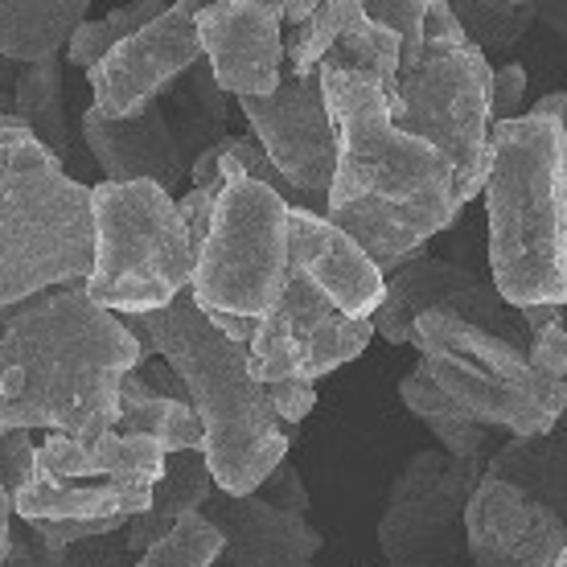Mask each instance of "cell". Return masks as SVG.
I'll use <instances>...</instances> for the list:
<instances>
[{
    "instance_id": "21",
    "label": "cell",
    "mask_w": 567,
    "mask_h": 567,
    "mask_svg": "<svg viewBox=\"0 0 567 567\" xmlns=\"http://www.w3.org/2000/svg\"><path fill=\"white\" fill-rule=\"evenodd\" d=\"M333 4V33L317 71H341L370 83L395 107L399 100V38L391 29L374 25L358 0H329Z\"/></svg>"
},
{
    "instance_id": "23",
    "label": "cell",
    "mask_w": 567,
    "mask_h": 567,
    "mask_svg": "<svg viewBox=\"0 0 567 567\" xmlns=\"http://www.w3.org/2000/svg\"><path fill=\"white\" fill-rule=\"evenodd\" d=\"M214 494V477L210 465L202 453H173L165 456V477L153 485V502L148 511L136 514L124 530H120V547L128 555H144L156 539L169 535V526L182 518V514L202 511Z\"/></svg>"
},
{
    "instance_id": "16",
    "label": "cell",
    "mask_w": 567,
    "mask_h": 567,
    "mask_svg": "<svg viewBox=\"0 0 567 567\" xmlns=\"http://www.w3.org/2000/svg\"><path fill=\"white\" fill-rule=\"evenodd\" d=\"M198 42L218 91L264 100L284 74L280 0H223L198 9Z\"/></svg>"
},
{
    "instance_id": "26",
    "label": "cell",
    "mask_w": 567,
    "mask_h": 567,
    "mask_svg": "<svg viewBox=\"0 0 567 567\" xmlns=\"http://www.w3.org/2000/svg\"><path fill=\"white\" fill-rule=\"evenodd\" d=\"M86 9L91 0H0V58H9L13 66L58 58V50L86 21Z\"/></svg>"
},
{
    "instance_id": "33",
    "label": "cell",
    "mask_w": 567,
    "mask_h": 567,
    "mask_svg": "<svg viewBox=\"0 0 567 567\" xmlns=\"http://www.w3.org/2000/svg\"><path fill=\"white\" fill-rule=\"evenodd\" d=\"M83 547H71V551L45 547V543L33 539V530L21 523V526H13V535H9V551H4L0 567H95L100 564V559H95V555H86Z\"/></svg>"
},
{
    "instance_id": "5",
    "label": "cell",
    "mask_w": 567,
    "mask_h": 567,
    "mask_svg": "<svg viewBox=\"0 0 567 567\" xmlns=\"http://www.w3.org/2000/svg\"><path fill=\"white\" fill-rule=\"evenodd\" d=\"M91 259V185L74 182L13 112L0 115V305L83 284Z\"/></svg>"
},
{
    "instance_id": "37",
    "label": "cell",
    "mask_w": 567,
    "mask_h": 567,
    "mask_svg": "<svg viewBox=\"0 0 567 567\" xmlns=\"http://www.w3.org/2000/svg\"><path fill=\"white\" fill-rule=\"evenodd\" d=\"M256 497H264V502L276 506V511L300 514V518H305V511H309V489H305V482H300L297 465H288V456L271 468L268 482L256 489Z\"/></svg>"
},
{
    "instance_id": "30",
    "label": "cell",
    "mask_w": 567,
    "mask_h": 567,
    "mask_svg": "<svg viewBox=\"0 0 567 567\" xmlns=\"http://www.w3.org/2000/svg\"><path fill=\"white\" fill-rule=\"evenodd\" d=\"M165 9H169V4H161V0H141V4L112 9V13L100 17V21H83V25L71 33V42H66V62H71L74 71L100 66L115 45L124 42V38H132L136 29H144L148 21H156Z\"/></svg>"
},
{
    "instance_id": "9",
    "label": "cell",
    "mask_w": 567,
    "mask_h": 567,
    "mask_svg": "<svg viewBox=\"0 0 567 567\" xmlns=\"http://www.w3.org/2000/svg\"><path fill=\"white\" fill-rule=\"evenodd\" d=\"M206 243L194 259L189 297L202 312L264 317L288 284V202L243 173H218Z\"/></svg>"
},
{
    "instance_id": "46",
    "label": "cell",
    "mask_w": 567,
    "mask_h": 567,
    "mask_svg": "<svg viewBox=\"0 0 567 567\" xmlns=\"http://www.w3.org/2000/svg\"><path fill=\"white\" fill-rule=\"evenodd\" d=\"M21 305H25V300H21ZM13 312H17V305H9V309L0 305V333H4V326H9V321H13Z\"/></svg>"
},
{
    "instance_id": "19",
    "label": "cell",
    "mask_w": 567,
    "mask_h": 567,
    "mask_svg": "<svg viewBox=\"0 0 567 567\" xmlns=\"http://www.w3.org/2000/svg\"><path fill=\"white\" fill-rule=\"evenodd\" d=\"M202 518L223 535V559L230 567H312L317 551L326 547L309 518L276 511L256 494L214 489Z\"/></svg>"
},
{
    "instance_id": "12",
    "label": "cell",
    "mask_w": 567,
    "mask_h": 567,
    "mask_svg": "<svg viewBox=\"0 0 567 567\" xmlns=\"http://www.w3.org/2000/svg\"><path fill=\"white\" fill-rule=\"evenodd\" d=\"M374 338L370 321L341 317L300 271H288L284 297L259 317V329L247 346V370L264 386L300 379L317 383L329 370L354 362Z\"/></svg>"
},
{
    "instance_id": "48",
    "label": "cell",
    "mask_w": 567,
    "mask_h": 567,
    "mask_svg": "<svg viewBox=\"0 0 567 567\" xmlns=\"http://www.w3.org/2000/svg\"><path fill=\"white\" fill-rule=\"evenodd\" d=\"M564 309H567V297H564ZM564 329H567V321H564Z\"/></svg>"
},
{
    "instance_id": "38",
    "label": "cell",
    "mask_w": 567,
    "mask_h": 567,
    "mask_svg": "<svg viewBox=\"0 0 567 567\" xmlns=\"http://www.w3.org/2000/svg\"><path fill=\"white\" fill-rule=\"evenodd\" d=\"M268 399H271V412L280 420L284 427L300 424L305 415L317 408V391L312 383H300V379H284V383H271L268 386Z\"/></svg>"
},
{
    "instance_id": "47",
    "label": "cell",
    "mask_w": 567,
    "mask_h": 567,
    "mask_svg": "<svg viewBox=\"0 0 567 567\" xmlns=\"http://www.w3.org/2000/svg\"><path fill=\"white\" fill-rule=\"evenodd\" d=\"M555 567H567V539H564V551H559V564Z\"/></svg>"
},
{
    "instance_id": "45",
    "label": "cell",
    "mask_w": 567,
    "mask_h": 567,
    "mask_svg": "<svg viewBox=\"0 0 567 567\" xmlns=\"http://www.w3.org/2000/svg\"><path fill=\"white\" fill-rule=\"evenodd\" d=\"M9 535H13V497L0 489V559L9 551Z\"/></svg>"
},
{
    "instance_id": "8",
    "label": "cell",
    "mask_w": 567,
    "mask_h": 567,
    "mask_svg": "<svg viewBox=\"0 0 567 567\" xmlns=\"http://www.w3.org/2000/svg\"><path fill=\"white\" fill-rule=\"evenodd\" d=\"M165 477V449L141 436H50L38 444L33 473L13 497L17 523H132L148 511Z\"/></svg>"
},
{
    "instance_id": "13",
    "label": "cell",
    "mask_w": 567,
    "mask_h": 567,
    "mask_svg": "<svg viewBox=\"0 0 567 567\" xmlns=\"http://www.w3.org/2000/svg\"><path fill=\"white\" fill-rule=\"evenodd\" d=\"M453 312L461 321H468L473 329H482L489 338L506 341L514 350L530 346L523 329V317L518 309H511L506 300L497 297L494 284L477 280L468 268L461 264H449V259H432V256H412L403 259L399 268H391L383 276V305L374 309L370 326L379 338H386L391 346H403L412 341L415 317L424 312Z\"/></svg>"
},
{
    "instance_id": "43",
    "label": "cell",
    "mask_w": 567,
    "mask_h": 567,
    "mask_svg": "<svg viewBox=\"0 0 567 567\" xmlns=\"http://www.w3.org/2000/svg\"><path fill=\"white\" fill-rule=\"evenodd\" d=\"M539 21L567 42V4H539Z\"/></svg>"
},
{
    "instance_id": "10",
    "label": "cell",
    "mask_w": 567,
    "mask_h": 567,
    "mask_svg": "<svg viewBox=\"0 0 567 567\" xmlns=\"http://www.w3.org/2000/svg\"><path fill=\"white\" fill-rule=\"evenodd\" d=\"M412 346L420 367L456 408L485 427H511L514 436H543L567 415V395H555L530 374L526 354L489 338L453 312L415 317Z\"/></svg>"
},
{
    "instance_id": "18",
    "label": "cell",
    "mask_w": 567,
    "mask_h": 567,
    "mask_svg": "<svg viewBox=\"0 0 567 567\" xmlns=\"http://www.w3.org/2000/svg\"><path fill=\"white\" fill-rule=\"evenodd\" d=\"M288 268L300 271L341 317L370 321L374 309L383 305L379 268L326 214L288 210Z\"/></svg>"
},
{
    "instance_id": "6",
    "label": "cell",
    "mask_w": 567,
    "mask_h": 567,
    "mask_svg": "<svg viewBox=\"0 0 567 567\" xmlns=\"http://www.w3.org/2000/svg\"><path fill=\"white\" fill-rule=\"evenodd\" d=\"M489 74L494 66L461 33L453 9L427 0L424 54L412 71L399 74L391 124L449 161L456 210H465L489 173Z\"/></svg>"
},
{
    "instance_id": "4",
    "label": "cell",
    "mask_w": 567,
    "mask_h": 567,
    "mask_svg": "<svg viewBox=\"0 0 567 567\" xmlns=\"http://www.w3.org/2000/svg\"><path fill=\"white\" fill-rule=\"evenodd\" d=\"M489 271L511 309L567 297V177L559 120L526 112L489 128Z\"/></svg>"
},
{
    "instance_id": "32",
    "label": "cell",
    "mask_w": 567,
    "mask_h": 567,
    "mask_svg": "<svg viewBox=\"0 0 567 567\" xmlns=\"http://www.w3.org/2000/svg\"><path fill=\"white\" fill-rule=\"evenodd\" d=\"M374 25L391 29L399 38V74H408L424 54V13L427 0H374L362 4Z\"/></svg>"
},
{
    "instance_id": "7",
    "label": "cell",
    "mask_w": 567,
    "mask_h": 567,
    "mask_svg": "<svg viewBox=\"0 0 567 567\" xmlns=\"http://www.w3.org/2000/svg\"><path fill=\"white\" fill-rule=\"evenodd\" d=\"M95 259L83 280L86 297L115 317L169 309L194 284V247L177 198L148 182L91 185Z\"/></svg>"
},
{
    "instance_id": "3",
    "label": "cell",
    "mask_w": 567,
    "mask_h": 567,
    "mask_svg": "<svg viewBox=\"0 0 567 567\" xmlns=\"http://www.w3.org/2000/svg\"><path fill=\"white\" fill-rule=\"evenodd\" d=\"M132 338H144L189 391L202 424V456L223 494H256L288 456V427L271 412L268 386L251 379L247 346L223 338L189 292L169 309L120 317Z\"/></svg>"
},
{
    "instance_id": "22",
    "label": "cell",
    "mask_w": 567,
    "mask_h": 567,
    "mask_svg": "<svg viewBox=\"0 0 567 567\" xmlns=\"http://www.w3.org/2000/svg\"><path fill=\"white\" fill-rule=\"evenodd\" d=\"M489 482L514 485L535 506H547L567 523V415L543 436H514L485 461Z\"/></svg>"
},
{
    "instance_id": "41",
    "label": "cell",
    "mask_w": 567,
    "mask_h": 567,
    "mask_svg": "<svg viewBox=\"0 0 567 567\" xmlns=\"http://www.w3.org/2000/svg\"><path fill=\"white\" fill-rule=\"evenodd\" d=\"M530 112L559 120V128H564V177H567V91H551V95H543V100L535 103Z\"/></svg>"
},
{
    "instance_id": "42",
    "label": "cell",
    "mask_w": 567,
    "mask_h": 567,
    "mask_svg": "<svg viewBox=\"0 0 567 567\" xmlns=\"http://www.w3.org/2000/svg\"><path fill=\"white\" fill-rule=\"evenodd\" d=\"M13 83H17V66L9 58H0V115L13 112Z\"/></svg>"
},
{
    "instance_id": "11",
    "label": "cell",
    "mask_w": 567,
    "mask_h": 567,
    "mask_svg": "<svg viewBox=\"0 0 567 567\" xmlns=\"http://www.w3.org/2000/svg\"><path fill=\"white\" fill-rule=\"evenodd\" d=\"M489 456L453 461L440 449L408 456L379 518V551L391 567H453L465 551V506Z\"/></svg>"
},
{
    "instance_id": "31",
    "label": "cell",
    "mask_w": 567,
    "mask_h": 567,
    "mask_svg": "<svg viewBox=\"0 0 567 567\" xmlns=\"http://www.w3.org/2000/svg\"><path fill=\"white\" fill-rule=\"evenodd\" d=\"M218 559H223V535L202 518V511L182 514L169 526V535L141 555V564L148 567H210Z\"/></svg>"
},
{
    "instance_id": "34",
    "label": "cell",
    "mask_w": 567,
    "mask_h": 567,
    "mask_svg": "<svg viewBox=\"0 0 567 567\" xmlns=\"http://www.w3.org/2000/svg\"><path fill=\"white\" fill-rule=\"evenodd\" d=\"M526 367H530V374H535L547 391L567 395V329H564V321L539 329V333L530 338V346H526Z\"/></svg>"
},
{
    "instance_id": "49",
    "label": "cell",
    "mask_w": 567,
    "mask_h": 567,
    "mask_svg": "<svg viewBox=\"0 0 567 567\" xmlns=\"http://www.w3.org/2000/svg\"><path fill=\"white\" fill-rule=\"evenodd\" d=\"M132 567H148V564H132Z\"/></svg>"
},
{
    "instance_id": "35",
    "label": "cell",
    "mask_w": 567,
    "mask_h": 567,
    "mask_svg": "<svg viewBox=\"0 0 567 567\" xmlns=\"http://www.w3.org/2000/svg\"><path fill=\"white\" fill-rule=\"evenodd\" d=\"M526 103V66L506 62L489 74V124H511L523 115Z\"/></svg>"
},
{
    "instance_id": "2",
    "label": "cell",
    "mask_w": 567,
    "mask_h": 567,
    "mask_svg": "<svg viewBox=\"0 0 567 567\" xmlns=\"http://www.w3.org/2000/svg\"><path fill=\"white\" fill-rule=\"evenodd\" d=\"M141 346L83 284L17 305L0 333V427H45L62 436H103Z\"/></svg>"
},
{
    "instance_id": "36",
    "label": "cell",
    "mask_w": 567,
    "mask_h": 567,
    "mask_svg": "<svg viewBox=\"0 0 567 567\" xmlns=\"http://www.w3.org/2000/svg\"><path fill=\"white\" fill-rule=\"evenodd\" d=\"M33 436H29L25 427H9L4 436H0V489L9 497H17L25 489L29 473H33Z\"/></svg>"
},
{
    "instance_id": "15",
    "label": "cell",
    "mask_w": 567,
    "mask_h": 567,
    "mask_svg": "<svg viewBox=\"0 0 567 567\" xmlns=\"http://www.w3.org/2000/svg\"><path fill=\"white\" fill-rule=\"evenodd\" d=\"M198 9L202 4L194 0H177L156 21L124 38L100 66H91V112L103 120H128L161 100L194 62H202Z\"/></svg>"
},
{
    "instance_id": "44",
    "label": "cell",
    "mask_w": 567,
    "mask_h": 567,
    "mask_svg": "<svg viewBox=\"0 0 567 567\" xmlns=\"http://www.w3.org/2000/svg\"><path fill=\"white\" fill-rule=\"evenodd\" d=\"M312 9H317V0H284V25L288 29L305 25L312 17Z\"/></svg>"
},
{
    "instance_id": "24",
    "label": "cell",
    "mask_w": 567,
    "mask_h": 567,
    "mask_svg": "<svg viewBox=\"0 0 567 567\" xmlns=\"http://www.w3.org/2000/svg\"><path fill=\"white\" fill-rule=\"evenodd\" d=\"M115 436H141L153 440L173 453H202V424L189 403L156 395L153 386L144 383L136 370L124 374L120 383V399H115Z\"/></svg>"
},
{
    "instance_id": "27",
    "label": "cell",
    "mask_w": 567,
    "mask_h": 567,
    "mask_svg": "<svg viewBox=\"0 0 567 567\" xmlns=\"http://www.w3.org/2000/svg\"><path fill=\"white\" fill-rule=\"evenodd\" d=\"M62 86H66V62H62V58H42V62L17 66L13 115L42 141V148H50V153L58 156V161L71 156V124H66Z\"/></svg>"
},
{
    "instance_id": "29",
    "label": "cell",
    "mask_w": 567,
    "mask_h": 567,
    "mask_svg": "<svg viewBox=\"0 0 567 567\" xmlns=\"http://www.w3.org/2000/svg\"><path fill=\"white\" fill-rule=\"evenodd\" d=\"M456 25L482 54H506L511 45L526 38V29L539 21V4L511 0V4H489V0H461L449 4Z\"/></svg>"
},
{
    "instance_id": "40",
    "label": "cell",
    "mask_w": 567,
    "mask_h": 567,
    "mask_svg": "<svg viewBox=\"0 0 567 567\" xmlns=\"http://www.w3.org/2000/svg\"><path fill=\"white\" fill-rule=\"evenodd\" d=\"M518 317H523L526 338H535L539 329L559 326V321H567V309H564V305H530V309H518Z\"/></svg>"
},
{
    "instance_id": "17",
    "label": "cell",
    "mask_w": 567,
    "mask_h": 567,
    "mask_svg": "<svg viewBox=\"0 0 567 567\" xmlns=\"http://www.w3.org/2000/svg\"><path fill=\"white\" fill-rule=\"evenodd\" d=\"M567 523L514 485L482 477L465 506V551L473 567H555Z\"/></svg>"
},
{
    "instance_id": "39",
    "label": "cell",
    "mask_w": 567,
    "mask_h": 567,
    "mask_svg": "<svg viewBox=\"0 0 567 567\" xmlns=\"http://www.w3.org/2000/svg\"><path fill=\"white\" fill-rule=\"evenodd\" d=\"M218 189H223V185H210V189H189L185 198H177V214H182V227H185V235H189L194 259H198V247L206 243V230H210Z\"/></svg>"
},
{
    "instance_id": "20",
    "label": "cell",
    "mask_w": 567,
    "mask_h": 567,
    "mask_svg": "<svg viewBox=\"0 0 567 567\" xmlns=\"http://www.w3.org/2000/svg\"><path fill=\"white\" fill-rule=\"evenodd\" d=\"M83 141L112 185L148 182L173 198L185 177H189V165H185L182 148H177V136H173L169 115H165L161 100H153L144 112L128 115V120H103V115L86 107Z\"/></svg>"
},
{
    "instance_id": "1",
    "label": "cell",
    "mask_w": 567,
    "mask_h": 567,
    "mask_svg": "<svg viewBox=\"0 0 567 567\" xmlns=\"http://www.w3.org/2000/svg\"><path fill=\"white\" fill-rule=\"evenodd\" d=\"M317 79L338 141L326 218L386 276L461 214L453 169L432 144L391 124V107L370 83L341 71H317Z\"/></svg>"
},
{
    "instance_id": "14",
    "label": "cell",
    "mask_w": 567,
    "mask_h": 567,
    "mask_svg": "<svg viewBox=\"0 0 567 567\" xmlns=\"http://www.w3.org/2000/svg\"><path fill=\"white\" fill-rule=\"evenodd\" d=\"M251 136L268 153L284 182L309 202L312 214H326V194L338 165V141L329 120L321 79L280 74V86L264 100H239Z\"/></svg>"
},
{
    "instance_id": "25",
    "label": "cell",
    "mask_w": 567,
    "mask_h": 567,
    "mask_svg": "<svg viewBox=\"0 0 567 567\" xmlns=\"http://www.w3.org/2000/svg\"><path fill=\"white\" fill-rule=\"evenodd\" d=\"M161 107L169 115V128H173V136H177V148H182L189 169H194V161H198L206 148H214V144L227 136L230 103H227V91H218V83H214L206 58L194 62V66L161 95Z\"/></svg>"
},
{
    "instance_id": "28",
    "label": "cell",
    "mask_w": 567,
    "mask_h": 567,
    "mask_svg": "<svg viewBox=\"0 0 567 567\" xmlns=\"http://www.w3.org/2000/svg\"><path fill=\"white\" fill-rule=\"evenodd\" d=\"M399 399L408 403V412H415L427 424V432L440 440V453L453 461H468V456H485L489 449V427L468 420L453 399L444 395L432 374L424 367H415L412 374L399 379Z\"/></svg>"
}]
</instances>
